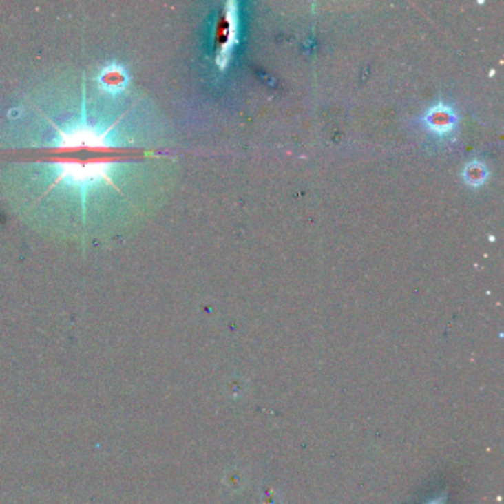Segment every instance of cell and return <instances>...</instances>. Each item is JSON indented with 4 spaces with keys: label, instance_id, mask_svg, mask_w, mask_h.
<instances>
[{
    "label": "cell",
    "instance_id": "obj_1",
    "mask_svg": "<svg viewBox=\"0 0 504 504\" xmlns=\"http://www.w3.org/2000/svg\"><path fill=\"white\" fill-rule=\"evenodd\" d=\"M425 120L430 130L441 135L451 132V129L456 125V116L452 113V109L447 105L433 107L432 109H429Z\"/></svg>",
    "mask_w": 504,
    "mask_h": 504
},
{
    "label": "cell",
    "instance_id": "obj_2",
    "mask_svg": "<svg viewBox=\"0 0 504 504\" xmlns=\"http://www.w3.org/2000/svg\"><path fill=\"white\" fill-rule=\"evenodd\" d=\"M485 176H487V172L482 166H469L468 167L466 178H468V180L470 184H475V182L481 184L482 180L485 179Z\"/></svg>",
    "mask_w": 504,
    "mask_h": 504
},
{
    "label": "cell",
    "instance_id": "obj_3",
    "mask_svg": "<svg viewBox=\"0 0 504 504\" xmlns=\"http://www.w3.org/2000/svg\"><path fill=\"white\" fill-rule=\"evenodd\" d=\"M429 504H443V503H442V498H437V500H433V501H430Z\"/></svg>",
    "mask_w": 504,
    "mask_h": 504
}]
</instances>
